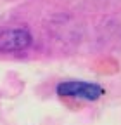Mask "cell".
Wrapping results in <instances>:
<instances>
[{"mask_svg":"<svg viewBox=\"0 0 121 125\" xmlns=\"http://www.w3.org/2000/svg\"><path fill=\"white\" fill-rule=\"evenodd\" d=\"M55 92L60 97H69V99H76V101L94 103V101H99L105 94V89L102 85H99V83H94V82L64 80V82L57 83Z\"/></svg>","mask_w":121,"mask_h":125,"instance_id":"1","label":"cell"},{"mask_svg":"<svg viewBox=\"0 0 121 125\" xmlns=\"http://www.w3.org/2000/svg\"><path fill=\"white\" fill-rule=\"evenodd\" d=\"M33 45V35L28 28H4L0 30V52L12 54L28 51Z\"/></svg>","mask_w":121,"mask_h":125,"instance_id":"2","label":"cell"}]
</instances>
